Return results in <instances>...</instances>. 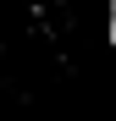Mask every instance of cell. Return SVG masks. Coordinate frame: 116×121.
<instances>
[{
    "instance_id": "1",
    "label": "cell",
    "mask_w": 116,
    "mask_h": 121,
    "mask_svg": "<svg viewBox=\"0 0 116 121\" xmlns=\"http://www.w3.org/2000/svg\"><path fill=\"white\" fill-rule=\"evenodd\" d=\"M105 33H111V50H116V0H105Z\"/></svg>"
}]
</instances>
